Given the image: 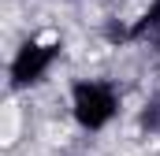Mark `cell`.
<instances>
[{
    "label": "cell",
    "mask_w": 160,
    "mask_h": 156,
    "mask_svg": "<svg viewBox=\"0 0 160 156\" xmlns=\"http://www.w3.org/2000/svg\"><path fill=\"white\" fill-rule=\"evenodd\" d=\"M119 104L123 97L116 89V82H108V78H78L71 85V97H67L71 119L86 134H101L104 126H112L119 115Z\"/></svg>",
    "instance_id": "obj_1"
},
{
    "label": "cell",
    "mask_w": 160,
    "mask_h": 156,
    "mask_svg": "<svg viewBox=\"0 0 160 156\" xmlns=\"http://www.w3.org/2000/svg\"><path fill=\"white\" fill-rule=\"evenodd\" d=\"M63 56V41L56 34H38V37H26L11 63H8V85L11 89H38L41 82H48L52 67L60 63Z\"/></svg>",
    "instance_id": "obj_2"
},
{
    "label": "cell",
    "mask_w": 160,
    "mask_h": 156,
    "mask_svg": "<svg viewBox=\"0 0 160 156\" xmlns=\"http://www.w3.org/2000/svg\"><path fill=\"white\" fill-rule=\"evenodd\" d=\"M127 41L134 45H160V0H149L138 19L127 26Z\"/></svg>",
    "instance_id": "obj_3"
},
{
    "label": "cell",
    "mask_w": 160,
    "mask_h": 156,
    "mask_svg": "<svg viewBox=\"0 0 160 156\" xmlns=\"http://www.w3.org/2000/svg\"><path fill=\"white\" fill-rule=\"evenodd\" d=\"M138 126H142L145 134L160 138V97H149V100L142 104V112H138Z\"/></svg>",
    "instance_id": "obj_4"
}]
</instances>
